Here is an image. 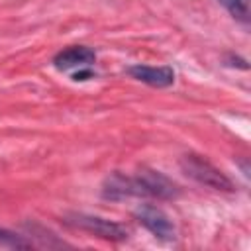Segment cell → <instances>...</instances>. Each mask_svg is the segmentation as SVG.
<instances>
[{
	"mask_svg": "<svg viewBox=\"0 0 251 251\" xmlns=\"http://www.w3.org/2000/svg\"><path fill=\"white\" fill-rule=\"evenodd\" d=\"M180 169L186 176H190L202 186H208L212 190H222V192H233V182L202 155H196V153L182 155Z\"/></svg>",
	"mask_w": 251,
	"mask_h": 251,
	"instance_id": "1",
	"label": "cell"
},
{
	"mask_svg": "<svg viewBox=\"0 0 251 251\" xmlns=\"http://www.w3.org/2000/svg\"><path fill=\"white\" fill-rule=\"evenodd\" d=\"M65 224L75 227V229L96 235L100 239H106V241H124V239H127V229L122 224H116V222L100 218V216L71 212V214L65 216Z\"/></svg>",
	"mask_w": 251,
	"mask_h": 251,
	"instance_id": "2",
	"label": "cell"
},
{
	"mask_svg": "<svg viewBox=\"0 0 251 251\" xmlns=\"http://www.w3.org/2000/svg\"><path fill=\"white\" fill-rule=\"evenodd\" d=\"M133 216L149 233H153V237H157L161 241H173L176 237L175 224L161 208H157L153 204H139L137 210L133 212Z\"/></svg>",
	"mask_w": 251,
	"mask_h": 251,
	"instance_id": "3",
	"label": "cell"
},
{
	"mask_svg": "<svg viewBox=\"0 0 251 251\" xmlns=\"http://www.w3.org/2000/svg\"><path fill=\"white\" fill-rule=\"evenodd\" d=\"M96 61V53L86 45H71L63 51H59L53 57V67L57 71H90V67Z\"/></svg>",
	"mask_w": 251,
	"mask_h": 251,
	"instance_id": "4",
	"label": "cell"
},
{
	"mask_svg": "<svg viewBox=\"0 0 251 251\" xmlns=\"http://www.w3.org/2000/svg\"><path fill=\"white\" fill-rule=\"evenodd\" d=\"M127 75L139 82H145L155 88H165L175 82V71L171 67H151V65H133L127 69Z\"/></svg>",
	"mask_w": 251,
	"mask_h": 251,
	"instance_id": "5",
	"label": "cell"
},
{
	"mask_svg": "<svg viewBox=\"0 0 251 251\" xmlns=\"http://www.w3.org/2000/svg\"><path fill=\"white\" fill-rule=\"evenodd\" d=\"M226 10L243 25L249 24V0H220Z\"/></svg>",
	"mask_w": 251,
	"mask_h": 251,
	"instance_id": "6",
	"label": "cell"
},
{
	"mask_svg": "<svg viewBox=\"0 0 251 251\" xmlns=\"http://www.w3.org/2000/svg\"><path fill=\"white\" fill-rule=\"evenodd\" d=\"M33 243L29 239H25L24 235H18L10 229L0 227V247H12V249H27Z\"/></svg>",
	"mask_w": 251,
	"mask_h": 251,
	"instance_id": "7",
	"label": "cell"
}]
</instances>
